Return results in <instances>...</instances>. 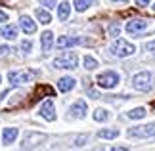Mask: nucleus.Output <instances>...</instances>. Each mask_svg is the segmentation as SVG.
<instances>
[{
    "label": "nucleus",
    "mask_w": 155,
    "mask_h": 151,
    "mask_svg": "<svg viewBox=\"0 0 155 151\" xmlns=\"http://www.w3.org/2000/svg\"><path fill=\"white\" fill-rule=\"evenodd\" d=\"M0 37L6 38V40L17 38V27H15V25H4L2 29H0Z\"/></svg>",
    "instance_id": "4468645a"
},
{
    "label": "nucleus",
    "mask_w": 155,
    "mask_h": 151,
    "mask_svg": "<svg viewBox=\"0 0 155 151\" xmlns=\"http://www.w3.org/2000/svg\"><path fill=\"white\" fill-rule=\"evenodd\" d=\"M37 77V71H10L8 73V80L12 86H19V84H27Z\"/></svg>",
    "instance_id": "7ed1b4c3"
},
{
    "label": "nucleus",
    "mask_w": 155,
    "mask_h": 151,
    "mask_svg": "<svg viewBox=\"0 0 155 151\" xmlns=\"http://www.w3.org/2000/svg\"><path fill=\"white\" fill-rule=\"evenodd\" d=\"M92 151H104V147H98V149H92Z\"/></svg>",
    "instance_id": "f704fd0d"
},
{
    "label": "nucleus",
    "mask_w": 155,
    "mask_h": 151,
    "mask_svg": "<svg viewBox=\"0 0 155 151\" xmlns=\"http://www.w3.org/2000/svg\"><path fill=\"white\" fill-rule=\"evenodd\" d=\"M136 4H138L140 8H144V6H147V4H150V0H136Z\"/></svg>",
    "instance_id": "7c9ffc66"
},
{
    "label": "nucleus",
    "mask_w": 155,
    "mask_h": 151,
    "mask_svg": "<svg viewBox=\"0 0 155 151\" xmlns=\"http://www.w3.org/2000/svg\"><path fill=\"white\" fill-rule=\"evenodd\" d=\"M8 52H12V50H10V46H0V57H4Z\"/></svg>",
    "instance_id": "c85d7f7f"
},
{
    "label": "nucleus",
    "mask_w": 155,
    "mask_h": 151,
    "mask_svg": "<svg viewBox=\"0 0 155 151\" xmlns=\"http://www.w3.org/2000/svg\"><path fill=\"white\" fill-rule=\"evenodd\" d=\"M111 2H124V4H127L128 0H111Z\"/></svg>",
    "instance_id": "72a5a7b5"
},
{
    "label": "nucleus",
    "mask_w": 155,
    "mask_h": 151,
    "mask_svg": "<svg viewBox=\"0 0 155 151\" xmlns=\"http://www.w3.org/2000/svg\"><path fill=\"white\" fill-rule=\"evenodd\" d=\"M69 14H71V6H69V2H61L58 6V17L61 21H65L69 17Z\"/></svg>",
    "instance_id": "f3484780"
},
{
    "label": "nucleus",
    "mask_w": 155,
    "mask_h": 151,
    "mask_svg": "<svg viewBox=\"0 0 155 151\" xmlns=\"http://www.w3.org/2000/svg\"><path fill=\"white\" fill-rule=\"evenodd\" d=\"M42 94H46V96H50V98H52V96H54V90L50 86H44V84H42V86H38L37 92H35V96H33V101H37L38 96H42Z\"/></svg>",
    "instance_id": "aec40b11"
},
{
    "label": "nucleus",
    "mask_w": 155,
    "mask_h": 151,
    "mask_svg": "<svg viewBox=\"0 0 155 151\" xmlns=\"http://www.w3.org/2000/svg\"><path fill=\"white\" fill-rule=\"evenodd\" d=\"M46 134H42V132H27L25 136H23V140H21V147L23 149H33V147H37L40 146L42 142H46Z\"/></svg>",
    "instance_id": "39448f33"
},
{
    "label": "nucleus",
    "mask_w": 155,
    "mask_h": 151,
    "mask_svg": "<svg viewBox=\"0 0 155 151\" xmlns=\"http://www.w3.org/2000/svg\"><path fill=\"white\" fill-rule=\"evenodd\" d=\"M82 63H84V69H88V71H92V69H96V67H98V61H96V59H94L92 56H84Z\"/></svg>",
    "instance_id": "5701e85b"
},
{
    "label": "nucleus",
    "mask_w": 155,
    "mask_h": 151,
    "mask_svg": "<svg viewBox=\"0 0 155 151\" xmlns=\"http://www.w3.org/2000/svg\"><path fill=\"white\" fill-rule=\"evenodd\" d=\"M31 48H33L31 40H23V42H21V50H23V54H29V52H31Z\"/></svg>",
    "instance_id": "bb28decb"
},
{
    "label": "nucleus",
    "mask_w": 155,
    "mask_h": 151,
    "mask_svg": "<svg viewBox=\"0 0 155 151\" xmlns=\"http://www.w3.org/2000/svg\"><path fill=\"white\" fill-rule=\"evenodd\" d=\"M2 21H8V14L0 10V23H2Z\"/></svg>",
    "instance_id": "c756f323"
},
{
    "label": "nucleus",
    "mask_w": 155,
    "mask_h": 151,
    "mask_svg": "<svg viewBox=\"0 0 155 151\" xmlns=\"http://www.w3.org/2000/svg\"><path fill=\"white\" fill-rule=\"evenodd\" d=\"M40 117L44 120H56V107H54V101L52 100H46L42 105H40Z\"/></svg>",
    "instance_id": "6e6552de"
},
{
    "label": "nucleus",
    "mask_w": 155,
    "mask_h": 151,
    "mask_svg": "<svg viewBox=\"0 0 155 151\" xmlns=\"http://www.w3.org/2000/svg\"><path fill=\"white\" fill-rule=\"evenodd\" d=\"M153 48H155V40H153V42H147V44H146V50H153Z\"/></svg>",
    "instance_id": "2f4dec72"
},
{
    "label": "nucleus",
    "mask_w": 155,
    "mask_h": 151,
    "mask_svg": "<svg viewBox=\"0 0 155 151\" xmlns=\"http://www.w3.org/2000/svg\"><path fill=\"white\" fill-rule=\"evenodd\" d=\"M109 52H111L115 57H128V56H132V54L136 52V48H134V44H130V42H127V40L117 38V40L109 46Z\"/></svg>",
    "instance_id": "f257e3e1"
},
{
    "label": "nucleus",
    "mask_w": 155,
    "mask_h": 151,
    "mask_svg": "<svg viewBox=\"0 0 155 151\" xmlns=\"http://www.w3.org/2000/svg\"><path fill=\"white\" fill-rule=\"evenodd\" d=\"M0 82H2V77H0Z\"/></svg>",
    "instance_id": "c9c22d12"
},
{
    "label": "nucleus",
    "mask_w": 155,
    "mask_h": 151,
    "mask_svg": "<svg viewBox=\"0 0 155 151\" xmlns=\"http://www.w3.org/2000/svg\"><path fill=\"white\" fill-rule=\"evenodd\" d=\"M86 140H88V136H86V134H82V136H77V138H75V146H77V147L84 146V143H86Z\"/></svg>",
    "instance_id": "a878e982"
},
{
    "label": "nucleus",
    "mask_w": 155,
    "mask_h": 151,
    "mask_svg": "<svg viewBox=\"0 0 155 151\" xmlns=\"http://www.w3.org/2000/svg\"><path fill=\"white\" fill-rule=\"evenodd\" d=\"M132 86L138 90V92H150L151 90V73L150 71L136 73L134 78H132Z\"/></svg>",
    "instance_id": "20e7f679"
},
{
    "label": "nucleus",
    "mask_w": 155,
    "mask_h": 151,
    "mask_svg": "<svg viewBox=\"0 0 155 151\" xmlns=\"http://www.w3.org/2000/svg\"><path fill=\"white\" fill-rule=\"evenodd\" d=\"M92 117H94V120H98V123H104V120H107V119H109V113H107L105 109H102V107H100V109H96V111H94V115H92Z\"/></svg>",
    "instance_id": "4be33fe9"
},
{
    "label": "nucleus",
    "mask_w": 155,
    "mask_h": 151,
    "mask_svg": "<svg viewBox=\"0 0 155 151\" xmlns=\"http://www.w3.org/2000/svg\"><path fill=\"white\" fill-rule=\"evenodd\" d=\"M98 86L100 88H105V90H111L119 84V75L115 71H105V73H100L98 78H96Z\"/></svg>",
    "instance_id": "423d86ee"
},
{
    "label": "nucleus",
    "mask_w": 155,
    "mask_h": 151,
    "mask_svg": "<svg viewBox=\"0 0 155 151\" xmlns=\"http://www.w3.org/2000/svg\"><path fill=\"white\" fill-rule=\"evenodd\" d=\"M90 4H92V0H75V10L77 11H84V10H88Z\"/></svg>",
    "instance_id": "b1692460"
},
{
    "label": "nucleus",
    "mask_w": 155,
    "mask_h": 151,
    "mask_svg": "<svg viewBox=\"0 0 155 151\" xmlns=\"http://www.w3.org/2000/svg\"><path fill=\"white\" fill-rule=\"evenodd\" d=\"M119 33H121V25H119V23H111L109 34H111V37H119Z\"/></svg>",
    "instance_id": "393cba45"
},
{
    "label": "nucleus",
    "mask_w": 155,
    "mask_h": 151,
    "mask_svg": "<svg viewBox=\"0 0 155 151\" xmlns=\"http://www.w3.org/2000/svg\"><path fill=\"white\" fill-rule=\"evenodd\" d=\"M144 115H146V109H144V107H136V109H130V111L127 113V117L136 120V119H142Z\"/></svg>",
    "instance_id": "412c9836"
},
{
    "label": "nucleus",
    "mask_w": 155,
    "mask_h": 151,
    "mask_svg": "<svg viewBox=\"0 0 155 151\" xmlns=\"http://www.w3.org/2000/svg\"><path fill=\"white\" fill-rule=\"evenodd\" d=\"M35 15H37V19L42 23V25H48V23L52 21V15H50L46 10H42V8H38L37 11H35Z\"/></svg>",
    "instance_id": "a211bd4d"
},
{
    "label": "nucleus",
    "mask_w": 155,
    "mask_h": 151,
    "mask_svg": "<svg viewBox=\"0 0 155 151\" xmlns=\"http://www.w3.org/2000/svg\"><path fill=\"white\" fill-rule=\"evenodd\" d=\"M111 151H130V149L128 147H113Z\"/></svg>",
    "instance_id": "473e14b6"
},
{
    "label": "nucleus",
    "mask_w": 155,
    "mask_h": 151,
    "mask_svg": "<svg viewBox=\"0 0 155 151\" xmlns=\"http://www.w3.org/2000/svg\"><path fill=\"white\" fill-rule=\"evenodd\" d=\"M153 11H155V6H153Z\"/></svg>",
    "instance_id": "e433bc0d"
},
{
    "label": "nucleus",
    "mask_w": 155,
    "mask_h": 151,
    "mask_svg": "<svg viewBox=\"0 0 155 151\" xmlns=\"http://www.w3.org/2000/svg\"><path fill=\"white\" fill-rule=\"evenodd\" d=\"M40 42H42V52H50V48L54 44V34L50 31H46L40 34Z\"/></svg>",
    "instance_id": "dca6fc26"
},
{
    "label": "nucleus",
    "mask_w": 155,
    "mask_h": 151,
    "mask_svg": "<svg viewBox=\"0 0 155 151\" xmlns=\"http://www.w3.org/2000/svg\"><path fill=\"white\" fill-rule=\"evenodd\" d=\"M128 136L130 138H155V123L132 126V128H128Z\"/></svg>",
    "instance_id": "0eeeda50"
},
{
    "label": "nucleus",
    "mask_w": 155,
    "mask_h": 151,
    "mask_svg": "<svg viewBox=\"0 0 155 151\" xmlns=\"http://www.w3.org/2000/svg\"><path fill=\"white\" fill-rule=\"evenodd\" d=\"M119 136V130L117 128H109V130H100L98 132V138H104V140H113V138Z\"/></svg>",
    "instance_id": "6ab92c4d"
},
{
    "label": "nucleus",
    "mask_w": 155,
    "mask_h": 151,
    "mask_svg": "<svg viewBox=\"0 0 155 151\" xmlns=\"http://www.w3.org/2000/svg\"><path fill=\"white\" fill-rule=\"evenodd\" d=\"M77 63H79V57H77L75 52H65L52 61V65L56 69H75Z\"/></svg>",
    "instance_id": "f03ea898"
},
{
    "label": "nucleus",
    "mask_w": 155,
    "mask_h": 151,
    "mask_svg": "<svg viewBox=\"0 0 155 151\" xmlns=\"http://www.w3.org/2000/svg\"><path fill=\"white\" fill-rule=\"evenodd\" d=\"M40 4L46 8H56V0H40Z\"/></svg>",
    "instance_id": "cd10ccee"
},
{
    "label": "nucleus",
    "mask_w": 155,
    "mask_h": 151,
    "mask_svg": "<svg viewBox=\"0 0 155 151\" xmlns=\"http://www.w3.org/2000/svg\"><path fill=\"white\" fill-rule=\"evenodd\" d=\"M147 29V21L146 19H132L127 23V33L130 34H140L142 31H146Z\"/></svg>",
    "instance_id": "9d476101"
},
{
    "label": "nucleus",
    "mask_w": 155,
    "mask_h": 151,
    "mask_svg": "<svg viewBox=\"0 0 155 151\" xmlns=\"http://www.w3.org/2000/svg\"><path fill=\"white\" fill-rule=\"evenodd\" d=\"M86 111H88V107H86V101L84 100H79V101H75L73 105H71V117L73 119H84L86 117Z\"/></svg>",
    "instance_id": "1a4fd4ad"
},
{
    "label": "nucleus",
    "mask_w": 155,
    "mask_h": 151,
    "mask_svg": "<svg viewBox=\"0 0 155 151\" xmlns=\"http://www.w3.org/2000/svg\"><path fill=\"white\" fill-rule=\"evenodd\" d=\"M75 78L73 77H63V78H59L58 80V88L61 90V92H69V90H73L75 88Z\"/></svg>",
    "instance_id": "2eb2a0df"
},
{
    "label": "nucleus",
    "mask_w": 155,
    "mask_h": 151,
    "mask_svg": "<svg viewBox=\"0 0 155 151\" xmlns=\"http://www.w3.org/2000/svg\"><path fill=\"white\" fill-rule=\"evenodd\" d=\"M84 38H79V37H59L56 40V46L58 48H69V46H77V44H84Z\"/></svg>",
    "instance_id": "9b49d317"
},
{
    "label": "nucleus",
    "mask_w": 155,
    "mask_h": 151,
    "mask_svg": "<svg viewBox=\"0 0 155 151\" xmlns=\"http://www.w3.org/2000/svg\"><path fill=\"white\" fill-rule=\"evenodd\" d=\"M17 128H14V126H10V128H4L2 132V143L4 146H10V143H14L15 142V138H17Z\"/></svg>",
    "instance_id": "ddd939ff"
},
{
    "label": "nucleus",
    "mask_w": 155,
    "mask_h": 151,
    "mask_svg": "<svg viewBox=\"0 0 155 151\" xmlns=\"http://www.w3.org/2000/svg\"><path fill=\"white\" fill-rule=\"evenodd\" d=\"M19 25H21V29H23V33H25V34H33L35 31H37V23H35L29 15H23L21 17Z\"/></svg>",
    "instance_id": "f8f14e48"
}]
</instances>
